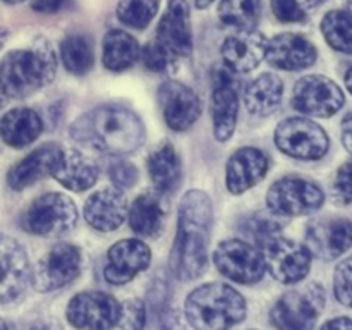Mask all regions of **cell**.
Wrapping results in <instances>:
<instances>
[{
	"label": "cell",
	"instance_id": "6da1fadb",
	"mask_svg": "<svg viewBox=\"0 0 352 330\" xmlns=\"http://www.w3.org/2000/svg\"><path fill=\"white\" fill-rule=\"evenodd\" d=\"M213 203L199 189L186 192L179 203L177 234L170 253V272L182 282L195 280L206 270L212 241Z\"/></svg>",
	"mask_w": 352,
	"mask_h": 330
},
{
	"label": "cell",
	"instance_id": "7a4b0ae2",
	"mask_svg": "<svg viewBox=\"0 0 352 330\" xmlns=\"http://www.w3.org/2000/svg\"><path fill=\"white\" fill-rule=\"evenodd\" d=\"M76 141L112 157L131 155L144 143L143 120L126 107L100 105L76 120L71 127Z\"/></svg>",
	"mask_w": 352,
	"mask_h": 330
},
{
	"label": "cell",
	"instance_id": "3957f363",
	"mask_svg": "<svg viewBox=\"0 0 352 330\" xmlns=\"http://www.w3.org/2000/svg\"><path fill=\"white\" fill-rule=\"evenodd\" d=\"M57 58L54 48L40 40L30 50H14L0 62V85L9 98H24L54 81Z\"/></svg>",
	"mask_w": 352,
	"mask_h": 330
},
{
	"label": "cell",
	"instance_id": "277c9868",
	"mask_svg": "<svg viewBox=\"0 0 352 330\" xmlns=\"http://www.w3.org/2000/svg\"><path fill=\"white\" fill-rule=\"evenodd\" d=\"M186 318L199 330H220L236 325L246 316L243 294L223 282H208L186 298Z\"/></svg>",
	"mask_w": 352,
	"mask_h": 330
},
{
	"label": "cell",
	"instance_id": "5b68a950",
	"mask_svg": "<svg viewBox=\"0 0 352 330\" xmlns=\"http://www.w3.org/2000/svg\"><path fill=\"white\" fill-rule=\"evenodd\" d=\"M78 222L76 203L62 192L38 196L23 215V227L34 236L58 237L71 232Z\"/></svg>",
	"mask_w": 352,
	"mask_h": 330
},
{
	"label": "cell",
	"instance_id": "8992f818",
	"mask_svg": "<svg viewBox=\"0 0 352 330\" xmlns=\"http://www.w3.org/2000/svg\"><path fill=\"white\" fill-rule=\"evenodd\" d=\"M323 308H325V291L320 284L311 282L294 291L285 292L272 308L270 322L277 329H311Z\"/></svg>",
	"mask_w": 352,
	"mask_h": 330
},
{
	"label": "cell",
	"instance_id": "52a82bcc",
	"mask_svg": "<svg viewBox=\"0 0 352 330\" xmlns=\"http://www.w3.org/2000/svg\"><path fill=\"white\" fill-rule=\"evenodd\" d=\"M275 144L282 153L299 160H318L329 151V136L322 126L305 117L282 120L275 129Z\"/></svg>",
	"mask_w": 352,
	"mask_h": 330
},
{
	"label": "cell",
	"instance_id": "ba28073f",
	"mask_svg": "<svg viewBox=\"0 0 352 330\" xmlns=\"http://www.w3.org/2000/svg\"><path fill=\"white\" fill-rule=\"evenodd\" d=\"M325 201L322 188L315 182L299 177H284L270 186L267 205L280 217L308 215L316 212Z\"/></svg>",
	"mask_w": 352,
	"mask_h": 330
},
{
	"label": "cell",
	"instance_id": "9c48e42d",
	"mask_svg": "<svg viewBox=\"0 0 352 330\" xmlns=\"http://www.w3.org/2000/svg\"><path fill=\"white\" fill-rule=\"evenodd\" d=\"M81 272V251L60 243L43 254L31 270V284L38 292H50L71 284Z\"/></svg>",
	"mask_w": 352,
	"mask_h": 330
},
{
	"label": "cell",
	"instance_id": "30bf717a",
	"mask_svg": "<svg viewBox=\"0 0 352 330\" xmlns=\"http://www.w3.org/2000/svg\"><path fill=\"white\" fill-rule=\"evenodd\" d=\"M215 267L223 277L237 284H254L265 274L263 253L243 239H227L213 253Z\"/></svg>",
	"mask_w": 352,
	"mask_h": 330
},
{
	"label": "cell",
	"instance_id": "8fae6325",
	"mask_svg": "<svg viewBox=\"0 0 352 330\" xmlns=\"http://www.w3.org/2000/svg\"><path fill=\"white\" fill-rule=\"evenodd\" d=\"M344 91L337 82L322 74H309L299 79L292 91V107L298 112L327 119L342 109Z\"/></svg>",
	"mask_w": 352,
	"mask_h": 330
},
{
	"label": "cell",
	"instance_id": "7c38bea8",
	"mask_svg": "<svg viewBox=\"0 0 352 330\" xmlns=\"http://www.w3.org/2000/svg\"><path fill=\"white\" fill-rule=\"evenodd\" d=\"M261 248L265 268L282 284H298L311 268V251L296 241L275 236Z\"/></svg>",
	"mask_w": 352,
	"mask_h": 330
},
{
	"label": "cell",
	"instance_id": "4fadbf2b",
	"mask_svg": "<svg viewBox=\"0 0 352 330\" xmlns=\"http://www.w3.org/2000/svg\"><path fill=\"white\" fill-rule=\"evenodd\" d=\"M120 302L107 292H79L69 301L65 316L76 329L105 330L117 325Z\"/></svg>",
	"mask_w": 352,
	"mask_h": 330
},
{
	"label": "cell",
	"instance_id": "5bb4252c",
	"mask_svg": "<svg viewBox=\"0 0 352 330\" xmlns=\"http://www.w3.org/2000/svg\"><path fill=\"white\" fill-rule=\"evenodd\" d=\"M31 278V267L24 248L9 236H0V305L19 298Z\"/></svg>",
	"mask_w": 352,
	"mask_h": 330
},
{
	"label": "cell",
	"instance_id": "9a60e30c",
	"mask_svg": "<svg viewBox=\"0 0 352 330\" xmlns=\"http://www.w3.org/2000/svg\"><path fill=\"white\" fill-rule=\"evenodd\" d=\"M158 103L165 122L174 131L189 129L201 113V102L195 89L181 81H165L158 88Z\"/></svg>",
	"mask_w": 352,
	"mask_h": 330
},
{
	"label": "cell",
	"instance_id": "2e32d148",
	"mask_svg": "<svg viewBox=\"0 0 352 330\" xmlns=\"http://www.w3.org/2000/svg\"><path fill=\"white\" fill-rule=\"evenodd\" d=\"M151 260V251L143 241L122 239L113 244L107 254V265L103 275L105 280L113 285L127 284L138 274L146 270Z\"/></svg>",
	"mask_w": 352,
	"mask_h": 330
},
{
	"label": "cell",
	"instance_id": "e0dca14e",
	"mask_svg": "<svg viewBox=\"0 0 352 330\" xmlns=\"http://www.w3.org/2000/svg\"><path fill=\"white\" fill-rule=\"evenodd\" d=\"M306 244L311 254L336 260L352 246V222L347 219H318L306 229Z\"/></svg>",
	"mask_w": 352,
	"mask_h": 330
},
{
	"label": "cell",
	"instance_id": "ac0fdd59",
	"mask_svg": "<svg viewBox=\"0 0 352 330\" xmlns=\"http://www.w3.org/2000/svg\"><path fill=\"white\" fill-rule=\"evenodd\" d=\"M157 40L175 57H188L191 54V12L186 0H168L158 23Z\"/></svg>",
	"mask_w": 352,
	"mask_h": 330
},
{
	"label": "cell",
	"instance_id": "d6986e66",
	"mask_svg": "<svg viewBox=\"0 0 352 330\" xmlns=\"http://www.w3.org/2000/svg\"><path fill=\"white\" fill-rule=\"evenodd\" d=\"M268 40L254 28H244L226 38L222 57L227 69L234 72H250L263 62Z\"/></svg>",
	"mask_w": 352,
	"mask_h": 330
},
{
	"label": "cell",
	"instance_id": "ffe728a7",
	"mask_svg": "<svg viewBox=\"0 0 352 330\" xmlns=\"http://www.w3.org/2000/svg\"><path fill=\"white\" fill-rule=\"evenodd\" d=\"M127 199L119 188H105L93 192L85 203V220L100 232L119 229L127 217Z\"/></svg>",
	"mask_w": 352,
	"mask_h": 330
},
{
	"label": "cell",
	"instance_id": "44dd1931",
	"mask_svg": "<svg viewBox=\"0 0 352 330\" xmlns=\"http://www.w3.org/2000/svg\"><path fill=\"white\" fill-rule=\"evenodd\" d=\"M210 105H212L213 136L223 143L236 131L237 113H239V96L229 72L220 71L217 74Z\"/></svg>",
	"mask_w": 352,
	"mask_h": 330
},
{
	"label": "cell",
	"instance_id": "7402d4cb",
	"mask_svg": "<svg viewBox=\"0 0 352 330\" xmlns=\"http://www.w3.org/2000/svg\"><path fill=\"white\" fill-rule=\"evenodd\" d=\"M265 58L277 69L301 71L315 64L316 48L302 34L282 33L268 41Z\"/></svg>",
	"mask_w": 352,
	"mask_h": 330
},
{
	"label": "cell",
	"instance_id": "603a6c76",
	"mask_svg": "<svg viewBox=\"0 0 352 330\" xmlns=\"http://www.w3.org/2000/svg\"><path fill=\"white\" fill-rule=\"evenodd\" d=\"M268 157L258 148H241L227 162L226 186L232 195H243L256 186L268 172Z\"/></svg>",
	"mask_w": 352,
	"mask_h": 330
},
{
	"label": "cell",
	"instance_id": "cb8c5ba5",
	"mask_svg": "<svg viewBox=\"0 0 352 330\" xmlns=\"http://www.w3.org/2000/svg\"><path fill=\"white\" fill-rule=\"evenodd\" d=\"M62 155V148L55 143H47L28 153L23 160L17 162L7 172V182L12 189L21 191L30 188L34 182L52 175L55 164Z\"/></svg>",
	"mask_w": 352,
	"mask_h": 330
},
{
	"label": "cell",
	"instance_id": "d4e9b609",
	"mask_svg": "<svg viewBox=\"0 0 352 330\" xmlns=\"http://www.w3.org/2000/svg\"><path fill=\"white\" fill-rule=\"evenodd\" d=\"M98 165L86 153L78 150H62L60 158L55 164L54 175L64 188L71 191H86L98 179Z\"/></svg>",
	"mask_w": 352,
	"mask_h": 330
},
{
	"label": "cell",
	"instance_id": "484cf974",
	"mask_svg": "<svg viewBox=\"0 0 352 330\" xmlns=\"http://www.w3.org/2000/svg\"><path fill=\"white\" fill-rule=\"evenodd\" d=\"M43 122L34 110L12 109L0 119V138L12 148H24L36 141L41 134Z\"/></svg>",
	"mask_w": 352,
	"mask_h": 330
},
{
	"label": "cell",
	"instance_id": "4316f807",
	"mask_svg": "<svg viewBox=\"0 0 352 330\" xmlns=\"http://www.w3.org/2000/svg\"><path fill=\"white\" fill-rule=\"evenodd\" d=\"M146 165L155 191L160 192V195H168L179 188L182 167L179 155L175 153L170 143H164L155 148L148 157Z\"/></svg>",
	"mask_w": 352,
	"mask_h": 330
},
{
	"label": "cell",
	"instance_id": "83f0119b",
	"mask_svg": "<svg viewBox=\"0 0 352 330\" xmlns=\"http://www.w3.org/2000/svg\"><path fill=\"white\" fill-rule=\"evenodd\" d=\"M284 95V82L274 72H263L244 89V103L250 113L265 117L278 109Z\"/></svg>",
	"mask_w": 352,
	"mask_h": 330
},
{
	"label": "cell",
	"instance_id": "f1b7e54d",
	"mask_svg": "<svg viewBox=\"0 0 352 330\" xmlns=\"http://www.w3.org/2000/svg\"><path fill=\"white\" fill-rule=\"evenodd\" d=\"M129 226L138 236L155 237L164 226V203L160 192H143L127 210Z\"/></svg>",
	"mask_w": 352,
	"mask_h": 330
},
{
	"label": "cell",
	"instance_id": "f546056e",
	"mask_svg": "<svg viewBox=\"0 0 352 330\" xmlns=\"http://www.w3.org/2000/svg\"><path fill=\"white\" fill-rule=\"evenodd\" d=\"M140 45L133 34L122 30H112L103 38V65L112 72L129 69L140 57Z\"/></svg>",
	"mask_w": 352,
	"mask_h": 330
},
{
	"label": "cell",
	"instance_id": "4dcf8cb0",
	"mask_svg": "<svg viewBox=\"0 0 352 330\" xmlns=\"http://www.w3.org/2000/svg\"><path fill=\"white\" fill-rule=\"evenodd\" d=\"M60 57L65 69L76 76H82L91 71L95 62L91 43L82 34H69L62 40Z\"/></svg>",
	"mask_w": 352,
	"mask_h": 330
},
{
	"label": "cell",
	"instance_id": "1f68e13d",
	"mask_svg": "<svg viewBox=\"0 0 352 330\" xmlns=\"http://www.w3.org/2000/svg\"><path fill=\"white\" fill-rule=\"evenodd\" d=\"M322 33L327 43L337 52L352 55V14L330 10L322 21Z\"/></svg>",
	"mask_w": 352,
	"mask_h": 330
},
{
	"label": "cell",
	"instance_id": "d6a6232c",
	"mask_svg": "<svg viewBox=\"0 0 352 330\" xmlns=\"http://www.w3.org/2000/svg\"><path fill=\"white\" fill-rule=\"evenodd\" d=\"M261 16V0H222L219 17L227 26L244 30L254 28Z\"/></svg>",
	"mask_w": 352,
	"mask_h": 330
},
{
	"label": "cell",
	"instance_id": "836d02e7",
	"mask_svg": "<svg viewBox=\"0 0 352 330\" xmlns=\"http://www.w3.org/2000/svg\"><path fill=\"white\" fill-rule=\"evenodd\" d=\"M160 0H119L117 17L124 26L144 30L157 16Z\"/></svg>",
	"mask_w": 352,
	"mask_h": 330
},
{
	"label": "cell",
	"instance_id": "e575fe53",
	"mask_svg": "<svg viewBox=\"0 0 352 330\" xmlns=\"http://www.w3.org/2000/svg\"><path fill=\"white\" fill-rule=\"evenodd\" d=\"M284 227V222L280 220V215L274 213L270 210V213L260 212L253 213L248 219L243 220V232L246 234L250 239H253L258 246H263L267 241H270L272 237L278 236V232Z\"/></svg>",
	"mask_w": 352,
	"mask_h": 330
},
{
	"label": "cell",
	"instance_id": "d590c367",
	"mask_svg": "<svg viewBox=\"0 0 352 330\" xmlns=\"http://www.w3.org/2000/svg\"><path fill=\"white\" fill-rule=\"evenodd\" d=\"M141 58H143L144 67L150 69L153 72H164L167 69L172 67L175 60V55L170 54L164 45L158 40L150 41L148 45H144L140 52Z\"/></svg>",
	"mask_w": 352,
	"mask_h": 330
},
{
	"label": "cell",
	"instance_id": "8d00e7d4",
	"mask_svg": "<svg viewBox=\"0 0 352 330\" xmlns=\"http://www.w3.org/2000/svg\"><path fill=\"white\" fill-rule=\"evenodd\" d=\"M146 323V308L144 302L140 299H127V301L120 302L119 320H117V327L122 329H143Z\"/></svg>",
	"mask_w": 352,
	"mask_h": 330
},
{
	"label": "cell",
	"instance_id": "74e56055",
	"mask_svg": "<svg viewBox=\"0 0 352 330\" xmlns=\"http://www.w3.org/2000/svg\"><path fill=\"white\" fill-rule=\"evenodd\" d=\"M333 291L336 298L344 306L352 309V256L340 261L333 275Z\"/></svg>",
	"mask_w": 352,
	"mask_h": 330
},
{
	"label": "cell",
	"instance_id": "f35d334b",
	"mask_svg": "<svg viewBox=\"0 0 352 330\" xmlns=\"http://www.w3.org/2000/svg\"><path fill=\"white\" fill-rule=\"evenodd\" d=\"M275 17L282 23H302L306 19L305 9L298 0H270Z\"/></svg>",
	"mask_w": 352,
	"mask_h": 330
},
{
	"label": "cell",
	"instance_id": "ab89813d",
	"mask_svg": "<svg viewBox=\"0 0 352 330\" xmlns=\"http://www.w3.org/2000/svg\"><path fill=\"white\" fill-rule=\"evenodd\" d=\"M109 177L116 184V188H131L138 181V168L129 162H113L109 167Z\"/></svg>",
	"mask_w": 352,
	"mask_h": 330
},
{
	"label": "cell",
	"instance_id": "60d3db41",
	"mask_svg": "<svg viewBox=\"0 0 352 330\" xmlns=\"http://www.w3.org/2000/svg\"><path fill=\"white\" fill-rule=\"evenodd\" d=\"M333 192L340 203L352 201V162H347L339 168L333 182Z\"/></svg>",
	"mask_w": 352,
	"mask_h": 330
},
{
	"label": "cell",
	"instance_id": "b9f144b4",
	"mask_svg": "<svg viewBox=\"0 0 352 330\" xmlns=\"http://www.w3.org/2000/svg\"><path fill=\"white\" fill-rule=\"evenodd\" d=\"M69 0H33L31 7L40 14H55L67 6Z\"/></svg>",
	"mask_w": 352,
	"mask_h": 330
},
{
	"label": "cell",
	"instance_id": "7bdbcfd3",
	"mask_svg": "<svg viewBox=\"0 0 352 330\" xmlns=\"http://www.w3.org/2000/svg\"><path fill=\"white\" fill-rule=\"evenodd\" d=\"M342 143L352 155V112L347 113L342 120Z\"/></svg>",
	"mask_w": 352,
	"mask_h": 330
},
{
	"label": "cell",
	"instance_id": "ee69618b",
	"mask_svg": "<svg viewBox=\"0 0 352 330\" xmlns=\"http://www.w3.org/2000/svg\"><path fill=\"white\" fill-rule=\"evenodd\" d=\"M323 329H339V330H352V320L347 316H340V318H333L323 325Z\"/></svg>",
	"mask_w": 352,
	"mask_h": 330
},
{
	"label": "cell",
	"instance_id": "f6af8a7d",
	"mask_svg": "<svg viewBox=\"0 0 352 330\" xmlns=\"http://www.w3.org/2000/svg\"><path fill=\"white\" fill-rule=\"evenodd\" d=\"M298 2L302 9H315V7L322 6L325 0H298Z\"/></svg>",
	"mask_w": 352,
	"mask_h": 330
},
{
	"label": "cell",
	"instance_id": "bcb514c9",
	"mask_svg": "<svg viewBox=\"0 0 352 330\" xmlns=\"http://www.w3.org/2000/svg\"><path fill=\"white\" fill-rule=\"evenodd\" d=\"M10 33L7 30H3V28H0V50L3 48V45L7 43V40H9Z\"/></svg>",
	"mask_w": 352,
	"mask_h": 330
},
{
	"label": "cell",
	"instance_id": "7dc6e473",
	"mask_svg": "<svg viewBox=\"0 0 352 330\" xmlns=\"http://www.w3.org/2000/svg\"><path fill=\"white\" fill-rule=\"evenodd\" d=\"M7 100H9V95H7V93H6V89H3V86L0 85V110H2L3 107H6Z\"/></svg>",
	"mask_w": 352,
	"mask_h": 330
},
{
	"label": "cell",
	"instance_id": "c3c4849f",
	"mask_svg": "<svg viewBox=\"0 0 352 330\" xmlns=\"http://www.w3.org/2000/svg\"><path fill=\"white\" fill-rule=\"evenodd\" d=\"M213 2H215V0H195V3L198 9H208Z\"/></svg>",
	"mask_w": 352,
	"mask_h": 330
},
{
	"label": "cell",
	"instance_id": "681fc988",
	"mask_svg": "<svg viewBox=\"0 0 352 330\" xmlns=\"http://www.w3.org/2000/svg\"><path fill=\"white\" fill-rule=\"evenodd\" d=\"M346 86H347V89H349V93L352 95V67L349 69V71H347V74H346Z\"/></svg>",
	"mask_w": 352,
	"mask_h": 330
},
{
	"label": "cell",
	"instance_id": "f907efd6",
	"mask_svg": "<svg viewBox=\"0 0 352 330\" xmlns=\"http://www.w3.org/2000/svg\"><path fill=\"white\" fill-rule=\"evenodd\" d=\"M10 327V323H7V322H3V320H0V329H9Z\"/></svg>",
	"mask_w": 352,
	"mask_h": 330
},
{
	"label": "cell",
	"instance_id": "816d5d0a",
	"mask_svg": "<svg viewBox=\"0 0 352 330\" xmlns=\"http://www.w3.org/2000/svg\"><path fill=\"white\" fill-rule=\"evenodd\" d=\"M2 2H6V3H19V2H23V0H2Z\"/></svg>",
	"mask_w": 352,
	"mask_h": 330
}]
</instances>
